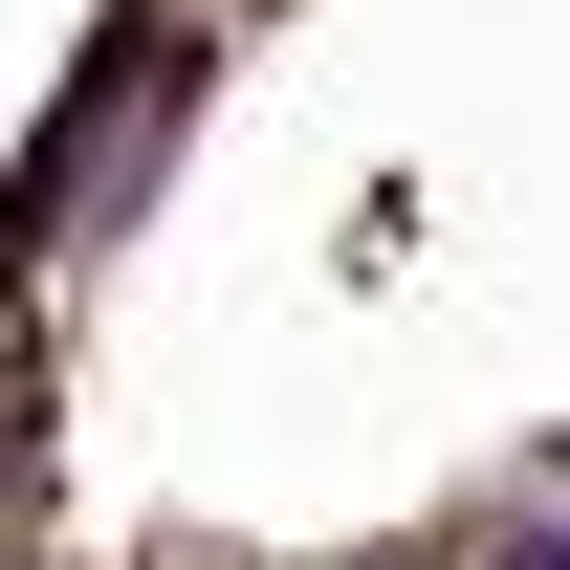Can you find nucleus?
<instances>
[{
  "mask_svg": "<svg viewBox=\"0 0 570 570\" xmlns=\"http://www.w3.org/2000/svg\"><path fill=\"white\" fill-rule=\"evenodd\" d=\"M461 570H570V504H483V527H461Z\"/></svg>",
  "mask_w": 570,
  "mask_h": 570,
  "instance_id": "f257e3e1",
  "label": "nucleus"
}]
</instances>
